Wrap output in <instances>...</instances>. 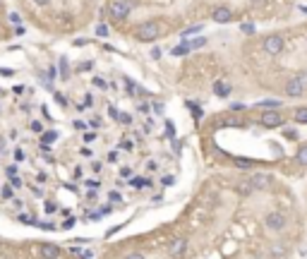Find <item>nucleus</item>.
<instances>
[{"mask_svg": "<svg viewBox=\"0 0 307 259\" xmlns=\"http://www.w3.org/2000/svg\"><path fill=\"white\" fill-rule=\"evenodd\" d=\"M305 82H307V75L305 72H300L298 77H293V80L286 82V94L293 96V98H300V96L305 94Z\"/></svg>", "mask_w": 307, "mask_h": 259, "instance_id": "f257e3e1", "label": "nucleus"}, {"mask_svg": "<svg viewBox=\"0 0 307 259\" xmlns=\"http://www.w3.org/2000/svg\"><path fill=\"white\" fill-rule=\"evenodd\" d=\"M134 34H137L139 41H154L159 36V24L156 22H142L139 27L134 29Z\"/></svg>", "mask_w": 307, "mask_h": 259, "instance_id": "f03ea898", "label": "nucleus"}, {"mask_svg": "<svg viewBox=\"0 0 307 259\" xmlns=\"http://www.w3.org/2000/svg\"><path fill=\"white\" fill-rule=\"evenodd\" d=\"M283 39H281L279 34H269L267 39L262 41V48H264V53H269V55H279V53H283Z\"/></svg>", "mask_w": 307, "mask_h": 259, "instance_id": "7ed1b4c3", "label": "nucleus"}, {"mask_svg": "<svg viewBox=\"0 0 307 259\" xmlns=\"http://www.w3.org/2000/svg\"><path fill=\"white\" fill-rule=\"evenodd\" d=\"M264 226H267L269 231H283V228L288 226V218L283 216L281 211H271V214H267V218H264Z\"/></svg>", "mask_w": 307, "mask_h": 259, "instance_id": "20e7f679", "label": "nucleus"}, {"mask_svg": "<svg viewBox=\"0 0 307 259\" xmlns=\"http://www.w3.org/2000/svg\"><path fill=\"white\" fill-rule=\"evenodd\" d=\"M132 10V5L127 2V0H115V2H110V7H108V12L113 19H125L127 14Z\"/></svg>", "mask_w": 307, "mask_h": 259, "instance_id": "39448f33", "label": "nucleus"}, {"mask_svg": "<svg viewBox=\"0 0 307 259\" xmlns=\"http://www.w3.org/2000/svg\"><path fill=\"white\" fill-rule=\"evenodd\" d=\"M259 123H262V127L271 130V127H279V125L283 123V115H281L279 110H264L262 118H259Z\"/></svg>", "mask_w": 307, "mask_h": 259, "instance_id": "423d86ee", "label": "nucleus"}, {"mask_svg": "<svg viewBox=\"0 0 307 259\" xmlns=\"http://www.w3.org/2000/svg\"><path fill=\"white\" fill-rule=\"evenodd\" d=\"M168 252H171V257L173 259H183L187 252V240L185 238H175L173 243L168 245Z\"/></svg>", "mask_w": 307, "mask_h": 259, "instance_id": "0eeeda50", "label": "nucleus"}, {"mask_svg": "<svg viewBox=\"0 0 307 259\" xmlns=\"http://www.w3.org/2000/svg\"><path fill=\"white\" fill-rule=\"evenodd\" d=\"M250 185H252V190H269L271 175H269V173H254V175L250 177Z\"/></svg>", "mask_w": 307, "mask_h": 259, "instance_id": "6e6552de", "label": "nucleus"}, {"mask_svg": "<svg viewBox=\"0 0 307 259\" xmlns=\"http://www.w3.org/2000/svg\"><path fill=\"white\" fill-rule=\"evenodd\" d=\"M211 19L218 22V24H228L233 19V12H230V7H216L214 12H211Z\"/></svg>", "mask_w": 307, "mask_h": 259, "instance_id": "1a4fd4ad", "label": "nucleus"}, {"mask_svg": "<svg viewBox=\"0 0 307 259\" xmlns=\"http://www.w3.org/2000/svg\"><path fill=\"white\" fill-rule=\"evenodd\" d=\"M41 257H43V259H58V257H60V247L53 245V243L41 245Z\"/></svg>", "mask_w": 307, "mask_h": 259, "instance_id": "9d476101", "label": "nucleus"}, {"mask_svg": "<svg viewBox=\"0 0 307 259\" xmlns=\"http://www.w3.org/2000/svg\"><path fill=\"white\" fill-rule=\"evenodd\" d=\"M293 118H295V123H303V125H307V108H305V106H303V108H295Z\"/></svg>", "mask_w": 307, "mask_h": 259, "instance_id": "9b49d317", "label": "nucleus"}, {"mask_svg": "<svg viewBox=\"0 0 307 259\" xmlns=\"http://www.w3.org/2000/svg\"><path fill=\"white\" fill-rule=\"evenodd\" d=\"M295 161L300 166H307V144H303L300 149H298V154H295Z\"/></svg>", "mask_w": 307, "mask_h": 259, "instance_id": "f8f14e48", "label": "nucleus"}, {"mask_svg": "<svg viewBox=\"0 0 307 259\" xmlns=\"http://www.w3.org/2000/svg\"><path fill=\"white\" fill-rule=\"evenodd\" d=\"M214 91H216V96H228V94H230V86H228L226 82H216L214 84Z\"/></svg>", "mask_w": 307, "mask_h": 259, "instance_id": "ddd939ff", "label": "nucleus"}, {"mask_svg": "<svg viewBox=\"0 0 307 259\" xmlns=\"http://www.w3.org/2000/svg\"><path fill=\"white\" fill-rule=\"evenodd\" d=\"M233 164L238 166L240 171H250V168H252V161H250V159H240V156H238V159H233Z\"/></svg>", "mask_w": 307, "mask_h": 259, "instance_id": "4468645a", "label": "nucleus"}, {"mask_svg": "<svg viewBox=\"0 0 307 259\" xmlns=\"http://www.w3.org/2000/svg\"><path fill=\"white\" fill-rule=\"evenodd\" d=\"M252 185L250 182H238V194H242V197H247V194H252Z\"/></svg>", "mask_w": 307, "mask_h": 259, "instance_id": "2eb2a0df", "label": "nucleus"}, {"mask_svg": "<svg viewBox=\"0 0 307 259\" xmlns=\"http://www.w3.org/2000/svg\"><path fill=\"white\" fill-rule=\"evenodd\" d=\"M190 53V43H180V46H175L173 48V55H178V58H183V55Z\"/></svg>", "mask_w": 307, "mask_h": 259, "instance_id": "dca6fc26", "label": "nucleus"}, {"mask_svg": "<svg viewBox=\"0 0 307 259\" xmlns=\"http://www.w3.org/2000/svg\"><path fill=\"white\" fill-rule=\"evenodd\" d=\"M204 46H206V39H195V41L190 43V51H197V48H204Z\"/></svg>", "mask_w": 307, "mask_h": 259, "instance_id": "f3484780", "label": "nucleus"}, {"mask_svg": "<svg viewBox=\"0 0 307 259\" xmlns=\"http://www.w3.org/2000/svg\"><path fill=\"white\" fill-rule=\"evenodd\" d=\"M41 139H43V144H51V142H55V139H58V132H43V137H41Z\"/></svg>", "mask_w": 307, "mask_h": 259, "instance_id": "a211bd4d", "label": "nucleus"}, {"mask_svg": "<svg viewBox=\"0 0 307 259\" xmlns=\"http://www.w3.org/2000/svg\"><path fill=\"white\" fill-rule=\"evenodd\" d=\"M259 106H262V108H279L281 103L279 101H274V98H267V101H262Z\"/></svg>", "mask_w": 307, "mask_h": 259, "instance_id": "6ab92c4d", "label": "nucleus"}, {"mask_svg": "<svg viewBox=\"0 0 307 259\" xmlns=\"http://www.w3.org/2000/svg\"><path fill=\"white\" fill-rule=\"evenodd\" d=\"M149 180L147 177H132V187H147Z\"/></svg>", "mask_w": 307, "mask_h": 259, "instance_id": "aec40b11", "label": "nucleus"}, {"mask_svg": "<svg viewBox=\"0 0 307 259\" xmlns=\"http://www.w3.org/2000/svg\"><path fill=\"white\" fill-rule=\"evenodd\" d=\"M197 31H202V24H195V27H187L185 31H183V36H192V34H197Z\"/></svg>", "mask_w": 307, "mask_h": 259, "instance_id": "412c9836", "label": "nucleus"}, {"mask_svg": "<svg viewBox=\"0 0 307 259\" xmlns=\"http://www.w3.org/2000/svg\"><path fill=\"white\" fill-rule=\"evenodd\" d=\"M43 211H46V214H55V211H58V204H55V202H46V204H43Z\"/></svg>", "mask_w": 307, "mask_h": 259, "instance_id": "4be33fe9", "label": "nucleus"}, {"mask_svg": "<svg viewBox=\"0 0 307 259\" xmlns=\"http://www.w3.org/2000/svg\"><path fill=\"white\" fill-rule=\"evenodd\" d=\"M0 194H2V199H10V197H12V187H10V185H7V187H2V190H0Z\"/></svg>", "mask_w": 307, "mask_h": 259, "instance_id": "5701e85b", "label": "nucleus"}, {"mask_svg": "<svg viewBox=\"0 0 307 259\" xmlns=\"http://www.w3.org/2000/svg\"><path fill=\"white\" fill-rule=\"evenodd\" d=\"M5 175H7V177L17 175V166H7V168H5Z\"/></svg>", "mask_w": 307, "mask_h": 259, "instance_id": "b1692460", "label": "nucleus"}, {"mask_svg": "<svg viewBox=\"0 0 307 259\" xmlns=\"http://www.w3.org/2000/svg\"><path fill=\"white\" fill-rule=\"evenodd\" d=\"M96 34H99V36H108V27L106 24H99V27H96Z\"/></svg>", "mask_w": 307, "mask_h": 259, "instance_id": "393cba45", "label": "nucleus"}, {"mask_svg": "<svg viewBox=\"0 0 307 259\" xmlns=\"http://www.w3.org/2000/svg\"><path fill=\"white\" fill-rule=\"evenodd\" d=\"M31 132H36V135H41V132H43V127H41L39 120H34V123H31Z\"/></svg>", "mask_w": 307, "mask_h": 259, "instance_id": "a878e982", "label": "nucleus"}, {"mask_svg": "<svg viewBox=\"0 0 307 259\" xmlns=\"http://www.w3.org/2000/svg\"><path fill=\"white\" fill-rule=\"evenodd\" d=\"M60 70H63L60 75H63V77H65V80H67V75H70V72H67V60H65V58L60 60Z\"/></svg>", "mask_w": 307, "mask_h": 259, "instance_id": "bb28decb", "label": "nucleus"}, {"mask_svg": "<svg viewBox=\"0 0 307 259\" xmlns=\"http://www.w3.org/2000/svg\"><path fill=\"white\" fill-rule=\"evenodd\" d=\"M187 106L192 108V113H195V118L200 120V118H202V108H200V106H192V103H187Z\"/></svg>", "mask_w": 307, "mask_h": 259, "instance_id": "cd10ccee", "label": "nucleus"}, {"mask_svg": "<svg viewBox=\"0 0 307 259\" xmlns=\"http://www.w3.org/2000/svg\"><path fill=\"white\" fill-rule=\"evenodd\" d=\"M10 185H12V187H22V180L14 175V177H10Z\"/></svg>", "mask_w": 307, "mask_h": 259, "instance_id": "c85d7f7f", "label": "nucleus"}, {"mask_svg": "<svg viewBox=\"0 0 307 259\" xmlns=\"http://www.w3.org/2000/svg\"><path fill=\"white\" fill-rule=\"evenodd\" d=\"M125 259H144V255H142V252H130Z\"/></svg>", "mask_w": 307, "mask_h": 259, "instance_id": "c756f323", "label": "nucleus"}, {"mask_svg": "<svg viewBox=\"0 0 307 259\" xmlns=\"http://www.w3.org/2000/svg\"><path fill=\"white\" fill-rule=\"evenodd\" d=\"M120 175L122 177H130V175H132V168H127V166H125V168H120Z\"/></svg>", "mask_w": 307, "mask_h": 259, "instance_id": "7c9ffc66", "label": "nucleus"}, {"mask_svg": "<svg viewBox=\"0 0 307 259\" xmlns=\"http://www.w3.org/2000/svg\"><path fill=\"white\" fill-rule=\"evenodd\" d=\"M242 31H245V34H252V31H254V24H247V22H245V24H242Z\"/></svg>", "mask_w": 307, "mask_h": 259, "instance_id": "2f4dec72", "label": "nucleus"}, {"mask_svg": "<svg viewBox=\"0 0 307 259\" xmlns=\"http://www.w3.org/2000/svg\"><path fill=\"white\" fill-rule=\"evenodd\" d=\"M14 159H17V161H22V159H24V151H22V149H14Z\"/></svg>", "mask_w": 307, "mask_h": 259, "instance_id": "473e14b6", "label": "nucleus"}, {"mask_svg": "<svg viewBox=\"0 0 307 259\" xmlns=\"http://www.w3.org/2000/svg\"><path fill=\"white\" fill-rule=\"evenodd\" d=\"M118 120L127 125V123H130V115H125V113H122V115H120V113H118Z\"/></svg>", "mask_w": 307, "mask_h": 259, "instance_id": "72a5a7b5", "label": "nucleus"}, {"mask_svg": "<svg viewBox=\"0 0 307 259\" xmlns=\"http://www.w3.org/2000/svg\"><path fill=\"white\" fill-rule=\"evenodd\" d=\"M120 149L130 151V149H132V142H127V139H125V142H122V144H120Z\"/></svg>", "mask_w": 307, "mask_h": 259, "instance_id": "f704fd0d", "label": "nucleus"}, {"mask_svg": "<svg viewBox=\"0 0 307 259\" xmlns=\"http://www.w3.org/2000/svg\"><path fill=\"white\" fill-rule=\"evenodd\" d=\"M166 130H168V137H173V135H175V127H173V123H168V125H166Z\"/></svg>", "mask_w": 307, "mask_h": 259, "instance_id": "c9c22d12", "label": "nucleus"}, {"mask_svg": "<svg viewBox=\"0 0 307 259\" xmlns=\"http://www.w3.org/2000/svg\"><path fill=\"white\" fill-rule=\"evenodd\" d=\"M151 58H154V60H159V58H161V48H154V51H151Z\"/></svg>", "mask_w": 307, "mask_h": 259, "instance_id": "e433bc0d", "label": "nucleus"}, {"mask_svg": "<svg viewBox=\"0 0 307 259\" xmlns=\"http://www.w3.org/2000/svg\"><path fill=\"white\" fill-rule=\"evenodd\" d=\"M75 226V218H67L65 223H63V228H72Z\"/></svg>", "mask_w": 307, "mask_h": 259, "instance_id": "4c0bfd02", "label": "nucleus"}, {"mask_svg": "<svg viewBox=\"0 0 307 259\" xmlns=\"http://www.w3.org/2000/svg\"><path fill=\"white\" fill-rule=\"evenodd\" d=\"M110 202H120V194L118 192H110Z\"/></svg>", "mask_w": 307, "mask_h": 259, "instance_id": "58836bf2", "label": "nucleus"}, {"mask_svg": "<svg viewBox=\"0 0 307 259\" xmlns=\"http://www.w3.org/2000/svg\"><path fill=\"white\" fill-rule=\"evenodd\" d=\"M92 139H96V135H94V132H87V135H84V142H92Z\"/></svg>", "mask_w": 307, "mask_h": 259, "instance_id": "ea45409f", "label": "nucleus"}, {"mask_svg": "<svg viewBox=\"0 0 307 259\" xmlns=\"http://www.w3.org/2000/svg\"><path fill=\"white\" fill-rule=\"evenodd\" d=\"M94 84H96V86H101V89H106V82H103V80H94Z\"/></svg>", "mask_w": 307, "mask_h": 259, "instance_id": "a19ab883", "label": "nucleus"}, {"mask_svg": "<svg viewBox=\"0 0 307 259\" xmlns=\"http://www.w3.org/2000/svg\"><path fill=\"white\" fill-rule=\"evenodd\" d=\"M10 19H12L14 24H19V14H17V12H12V14H10Z\"/></svg>", "mask_w": 307, "mask_h": 259, "instance_id": "79ce46f5", "label": "nucleus"}, {"mask_svg": "<svg viewBox=\"0 0 307 259\" xmlns=\"http://www.w3.org/2000/svg\"><path fill=\"white\" fill-rule=\"evenodd\" d=\"M34 2H36V5H41V7H43V5H48L51 0H34Z\"/></svg>", "mask_w": 307, "mask_h": 259, "instance_id": "37998d69", "label": "nucleus"}, {"mask_svg": "<svg viewBox=\"0 0 307 259\" xmlns=\"http://www.w3.org/2000/svg\"><path fill=\"white\" fill-rule=\"evenodd\" d=\"M0 151H5V137H0Z\"/></svg>", "mask_w": 307, "mask_h": 259, "instance_id": "c03bdc74", "label": "nucleus"}]
</instances>
